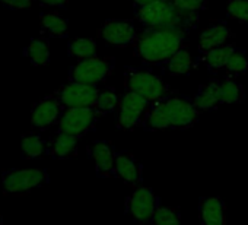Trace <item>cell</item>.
Listing matches in <instances>:
<instances>
[{"label": "cell", "mask_w": 248, "mask_h": 225, "mask_svg": "<svg viewBox=\"0 0 248 225\" xmlns=\"http://www.w3.org/2000/svg\"><path fill=\"white\" fill-rule=\"evenodd\" d=\"M200 117V111L194 105L193 98L171 91L156 102H152L142 129L146 132L162 130H186L193 128Z\"/></svg>", "instance_id": "1"}, {"label": "cell", "mask_w": 248, "mask_h": 225, "mask_svg": "<svg viewBox=\"0 0 248 225\" xmlns=\"http://www.w3.org/2000/svg\"><path fill=\"white\" fill-rule=\"evenodd\" d=\"M191 31L181 27L146 28L139 32V38L133 46L135 57L149 66H162L180 48L187 44Z\"/></svg>", "instance_id": "2"}, {"label": "cell", "mask_w": 248, "mask_h": 225, "mask_svg": "<svg viewBox=\"0 0 248 225\" xmlns=\"http://www.w3.org/2000/svg\"><path fill=\"white\" fill-rule=\"evenodd\" d=\"M135 19L142 27V30L181 27L193 31L199 25L200 14L184 12L172 3V0H162V2L154 3L151 6L135 9Z\"/></svg>", "instance_id": "3"}, {"label": "cell", "mask_w": 248, "mask_h": 225, "mask_svg": "<svg viewBox=\"0 0 248 225\" xmlns=\"http://www.w3.org/2000/svg\"><path fill=\"white\" fill-rule=\"evenodd\" d=\"M124 88L143 96L151 104L159 101L172 91L162 76L149 69L133 66L124 67Z\"/></svg>", "instance_id": "4"}, {"label": "cell", "mask_w": 248, "mask_h": 225, "mask_svg": "<svg viewBox=\"0 0 248 225\" xmlns=\"http://www.w3.org/2000/svg\"><path fill=\"white\" fill-rule=\"evenodd\" d=\"M115 67L114 57H89L85 60H79L72 69L69 70L70 82H79L85 85H98L107 80L111 76Z\"/></svg>", "instance_id": "5"}, {"label": "cell", "mask_w": 248, "mask_h": 225, "mask_svg": "<svg viewBox=\"0 0 248 225\" xmlns=\"http://www.w3.org/2000/svg\"><path fill=\"white\" fill-rule=\"evenodd\" d=\"M151 102L143 96L126 91L120 96L118 114H117V129L120 130H133L136 128H142Z\"/></svg>", "instance_id": "6"}, {"label": "cell", "mask_w": 248, "mask_h": 225, "mask_svg": "<svg viewBox=\"0 0 248 225\" xmlns=\"http://www.w3.org/2000/svg\"><path fill=\"white\" fill-rule=\"evenodd\" d=\"M101 114L95 107L66 108L59 120V133L80 138L96 128Z\"/></svg>", "instance_id": "7"}, {"label": "cell", "mask_w": 248, "mask_h": 225, "mask_svg": "<svg viewBox=\"0 0 248 225\" xmlns=\"http://www.w3.org/2000/svg\"><path fill=\"white\" fill-rule=\"evenodd\" d=\"M159 203L161 200L152 187L139 186L126 200V213L138 224H151Z\"/></svg>", "instance_id": "8"}, {"label": "cell", "mask_w": 248, "mask_h": 225, "mask_svg": "<svg viewBox=\"0 0 248 225\" xmlns=\"http://www.w3.org/2000/svg\"><path fill=\"white\" fill-rule=\"evenodd\" d=\"M98 35L108 46L120 48L135 46L139 38L135 24L124 19H107L98 30Z\"/></svg>", "instance_id": "9"}, {"label": "cell", "mask_w": 248, "mask_h": 225, "mask_svg": "<svg viewBox=\"0 0 248 225\" xmlns=\"http://www.w3.org/2000/svg\"><path fill=\"white\" fill-rule=\"evenodd\" d=\"M98 95L99 89L96 85H85L79 82H69L66 85H62L53 94V96L64 105V108L95 107Z\"/></svg>", "instance_id": "10"}, {"label": "cell", "mask_w": 248, "mask_h": 225, "mask_svg": "<svg viewBox=\"0 0 248 225\" xmlns=\"http://www.w3.org/2000/svg\"><path fill=\"white\" fill-rule=\"evenodd\" d=\"M48 183L46 170H11L3 174V189L6 193H27L32 189L41 187Z\"/></svg>", "instance_id": "11"}, {"label": "cell", "mask_w": 248, "mask_h": 225, "mask_svg": "<svg viewBox=\"0 0 248 225\" xmlns=\"http://www.w3.org/2000/svg\"><path fill=\"white\" fill-rule=\"evenodd\" d=\"M88 154L95 164V173L99 178H117L115 157L117 149L109 141H93L88 145Z\"/></svg>", "instance_id": "12"}, {"label": "cell", "mask_w": 248, "mask_h": 225, "mask_svg": "<svg viewBox=\"0 0 248 225\" xmlns=\"http://www.w3.org/2000/svg\"><path fill=\"white\" fill-rule=\"evenodd\" d=\"M64 110V105L57 98L50 95L35 104L31 112V123L38 130H47L53 125L59 123Z\"/></svg>", "instance_id": "13"}, {"label": "cell", "mask_w": 248, "mask_h": 225, "mask_svg": "<svg viewBox=\"0 0 248 225\" xmlns=\"http://www.w3.org/2000/svg\"><path fill=\"white\" fill-rule=\"evenodd\" d=\"M115 176L127 186H138L143 180V165L129 151H117Z\"/></svg>", "instance_id": "14"}, {"label": "cell", "mask_w": 248, "mask_h": 225, "mask_svg": "<svg viewBox=\"0 0 248 225\" xmlns=\"http://www.w3.org/2000/svg\"><path fill=\"white\" fill-rule=\"evenodd\" d=\"M232 38V31L226 21H215L209 24L199 37V54L206 53L212 48L228 44Z\"/></svg>", "instance_id": "15"}, {"label": "cell", "mask_w": 248, "mask_h": 225, "mask_svg": "<svg viewBox=\"0 0 248 225\" xmlns=\"http://www.w3.org/2000/svg\"><path fill=\"white\" fill-rule=\"evenodd\" d=\"M200 225H226V206L217 196H204L199 199Z\"/></svg>", "instance_id": "16"}, {"label": "cell", "mask_w": 248, "mask_h": 225, "mask_svg": "<svg viewBox=\"0 0 248 225\" xmlns=\"http://www.w3.org/2000/svg\"><path fill=\"white\" fill-rule=\"evenodd\" d=\"M219 85H220V80L216 78H212L210 80L199 86L196 95L193 96V101L200 112L212 111L220 105Z\"/></svg>", "instance_id": "17"}, {"label": "cell", "mask_w": 248, "mask_h": 225, "mask_svg": "<svg viewBox=\"0 0 248 225\" xmlns=\"http://www.w3.org/2000/svg\"><path fill=\"white\" fill-rule=\"evenodd\" d=\"M235 47H236L235 44L228 43L225 46H220V47H216V48H212L206 53L199 54V60L206 66L209 73L217 75L219 72L225 70L226 62H228V59H229V56Z\"/></svg>", "instance_id": "18"}, {"label": "cell", "mask_w": 248, "mask_h": 225, "mask_svg": "<svg viewBox=\"0 0 248 225\" xmlns=\"http://www.w3.org/2000/svg\"><path fill=\"white\" fill-rule=\"evenodd\" d=\"M193 67H194V59L190 50L187 48V46H184L161 66V70L171 76H181L190 73Z\"/></svg>", "instance_id": "19"}, {"label": "cell", "mask_w": 248, "mask_h": 225, "mask_svg": "<svg viewBox=\"0 0 248 225\" xmlns=\"http://www.w3.org/2000/svg\"><path fill=\"white\" fill-rule=\"evenodd\" d=\"M41 32L51 38H64L69 34L67 21L59 12H46L40 18Z\"/></svg>", "instance_id": "20"}, {"label": "cell", "mask_w": 248, "mask_h": 225, "mask_svg": "<svg viewBox=\"0 0 248 225\" xmlns=\"http://www.w3.org/2000/svg\"><path fill=\"white\" fill-rule=\"evenodd\" d=\"M78 152V138L66 133H59L48 145V154L56 160H67Z\"/></svg>", "instance_id": "21"}, {"label": "cell", "mask_w": 248, "mask_h": 225, "mask_svg": "<svg viewBox=\"0 0 248 225\" xmlns=\"http://www.w3.org/2000/svg\"><path fill=\"white\" fill-rule=\"evenodd\" d=\"M220 104H242L245 101V89L235 78L226 76L219 85Z\"/></svg>", "instance_id": "22"}, {"label": "cell", "mask_w": 248, "mask_h": 225, "mask_svg": "<svg viewBox=\"0 0 248 225\" xmlns=\"http://www.w3.org/2000/svg\"><path fill=\"white\" fill-rule=\"evenodd\" d=\"M25 56L30 59V62L34 66H46L50 63V44L48 40L44 37L34 38L25 48Z\"/></svg>", "instance_id": "23"}, {"label": "cell", "mask_w": 248, "mask_h": 225, "mask_svg": "<svg viewBox=\"0 0 248 225\" xmlns=\"http://www.w3.org/2000/svg\"><path fill=\"white\" fill-rule=\"evenodd\" d=\"M21 149H22L24 158L35 160V158H40L41 155H44L48 151V145L40 135L28 133V135H25L22 138Z\"/></svg>", "instance_id": "24"}, {"label": "cell", "mask_w": 248, "mask_h": 225, "mask_svg": "<svg viewBox=\"0 0 248 225\" xmlns=\"http://www.w3.org/2000/svg\"><path fill=\"white\" fill-rule=\"evenodd\" d=\"M225 72L229 78L245 75L248 72V53L241 47H235L226 62Z\"/></svg>", "instance_id": "25"}, {"label": "cell", "mask_w": 248, "mask_h": 225, "mask_svg": "<svg viewBox=\"0 0 248 225\" xmlns=\"http://www.w3.org/2000/svg\"><path fill=\"white\" fill-rule=\"evenodd\" d=\"M67 53L70 57L78 60H85L96 56V41L93 38H73L67 46Z\"/></svg>", "instance_id": "26"}, {"label": "cell", "mask_w": 248, "mask_h": 225, "mask_svg": "<svg viewBox=\"0 0 248 225\" xmlns=\"http://www.w3.org/2000/svg\"><path fill=\"white\" fill-rule=\"evenodd\" d=\"M151 225H181V212L177 208L159 203Z\"/></svg>", "instance_id": "27"}, {"label": "cell", "mask_w": 248, "mask_h": 225, "mask_svg": "<svg viewBox=\"0 0 248 225\" xmlns=\"http://www.w3.org/2000/svg\"><path fill=\"white\" fill-rule=\"evenodd\" d=\"M118 104H120V96L115 92V89L105 88L99 91L98 99L95 102V108L98 110L101 116H105L109 114V112H114L118 108Z\"/></svg>", "instance_id": "28"}, {"label": "cell", "mask_w": 248, "mask_h": 225, "mask_svg": "<svg viewBox=\"0 0 248 225\" xmlns=\"http://www.w3.org/2000/svg\"><path fill=\"white\" fill-rule=\"evenodd\" d=\"M226 18L248 27V0H229L226 5Z\"/></svg>", "instance_id": "29"}, {"label": "cell", "mask_w": 248, "mask_h": 225, "mask_svg": "<svg viewBox=\"0 0 248 225\" xmlns=\"http://www.w3.org/2000/svg\"><path fill=\"white\" fill-rule=\"evenodd\" d=\"M172 3L184 12L200 14L207 8L209 0H172Z\"/></svg>", "instance_id": "30"}, {"label": "cell", "mask_w": 248, "mask_h": 225, "mask_svg": "<svg viewBox=\"0 0 248 225\" xmlns=\"http://www.w3.org/2000/svg\"><path fill=\"white\" fill-rule=\"evenodd\" d=\"M34 0H0V3L9 9H16V11H25L32 6Z\"/></svg>", "instance_id": "31"}, {"label": "cell", "mask_w": 248, "mask_h": 225, "mask_svg": "<svg viewBox=\"0 0 248 225\" xmlns=\"http://www.w3.org/2000/svg\"><path fill=\"white\" fill-rule=\"evenodd\" d=\"M37 2L46 8H66L69 0H37Z\"/></svg>", "instance_id": "32"}, {"label": "cell", "mask_w": 248, "mask_h": 225, "mask_svg": "<svg viewBox=\"0 0 248 225\" xmlns=\"http://www.w3.org/2000/svg\"><path fill=\"white\" fill-rule=\"evenodd\" d=\"M130 2L133 3L135 9H139V8H145V6H151L154 3L162 2V0H130Z\"/></svg>", "instance_id": "33"}, {"label": "cell", "mask_w": 248, "mask_h": 225, "mask_svg": "<svg viewBox=\"0 0 248 225\" xmlns=\"http://www.w3.org/2000/svg\"><path fill=\"white\" fill-rule=\"evenodd\" d=\"M0 225H3V219H2V216H0Z\"/></svg>", "instance_id": "34"}]
</instances>
